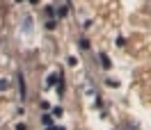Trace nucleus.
Wrapping results in <instances>:
<instances>
[{
  "instance_id": "f03ea898",
  "label": "nucleus",
  "mask_w": 151,
  "mask_h": 130,
  "mask_svg": "<svg viewBox=\"0 0 151 130\" xmlns=\"http://www.w3.org/2000/svg\"><path fill=\"white\" fill-rule=\"evenodd\" d=\"M101 62H103V66H105V69H110V59H108V57H105V55L101 57Z\"/></svg>"
},
{
  "instance_id": "f257e3e1",
  "label": "nucleus",
  "mask_w": 151,
  "mask_h": 130,
  "mask_svg": "<svg viewBox=\"0 0 151 130\" xmlns=\"http://www.w3.org/2000/svg\"><path fill=\"white\" fill-rule=\"evenodd\" d=\"M19 89H21V98H25V82H23V75H19Z\"/></svg>"
},
{
  "instance_id": "7ed1b4c3",
  "label": "nucleus",
  "mask_w": 151,
  "mask_h": 130,
  "mask_svg": "<svg viewBox=\"0 0 151 130\" xmlns=\"http://www.w3.org/2000/svg\"><path fill=\"white\" fill-rule=\"evenodd\" d=\"M2 89H7V80H0V91Z\"/></svg>"
},
{
  "instance_id": "20e7f679",
  "label": "nucleus",
  "mask_w": 151,
  "mask_h": 130,
  "mask_svg": "<svg viewBox=\"0 0 151 130\" xmlns=\"http://www.w3.org/2000/svg\"><path fill=\"white\" fill-rule=\"evenodd\" d=\"M16 130H25V126H23V123H19V126H16Z\"/></svg>"
}]
</instances>
